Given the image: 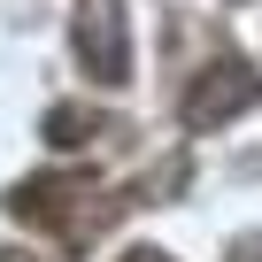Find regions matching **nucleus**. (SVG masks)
Returning <instances> with one entry per match:
<instances>
[{
  "instance_id": "f257e3e1",
  "label": "nucleus",
  "mask_w": 262,
  "mask_h": 262,
  "mask_svg": "<svg viewBox=\"0 0 262 262\" xmlns=\"http://www.w3.org/2000/svg\"><path fill=\"white\" fill-rule=\"evenodd\" d=\"M254 100H262V70H254L247 54H231V47H224V54L193 77V93H185V123H193V131H216V123L247 116Z\"/></svg>"
},
{
  "instance_id": "f03ea898",
  "label": "nucleus",
  "mask_w": 262,
  "mask_h": 262,
  "mask_svg": "<svg viewBox=\"0 0 262 262\" xmlns=\"http://www.w3.org/2000/svg\"><path fill=\"white\" fill-rule=\"evenodd\" d=\"M77 62L93 85H123L131 77V39H123V8L116 0H77Z\"/></svg>"
},
{
  "instance_id": "20e7f679",
  "label": "nucleus",
  "mask_w": 262,
  "mask_h": 262,
  "mask_svg": "<svg viewBox=\"0 0 262 262\" xmlns=\"http://www.w3.org/2000/svg\"><path fill=\"white\" fill-rule=\"evenodd\" d=\"M123 262H170V254H155V247H131V254H123Z\"/></svg>"
},
{
  "instance_id": "39448f33",
  "label": "nucleus",
  "mask_w": 262,
  "mask_h": 262,
  "mask_svg": "<svg viewBox=\"0 0 262 262\" xmlns=\"http://www.w3.org/2000/svg\"><path fill=\"white\" fill-rule=\"evenodd\" d=\"M0 262H39V254H24V247H8V254H0Z\"/></svg>"
},
{
  "instance_id": "7ed1b4c3",
  "label": "nucleus",
  "mask_w": 262,
  "mask_h": 262,
  "mask_svg": "<svg viewBox=\"0 0 262 262\" xmlns=\"http://www.w3.org/2000/svg\"><path fill=\"white\" fill-rule=\"evenodd\" d=\"M224 262H262V231H247V239H239V247H231Z\"/></svg>"
}]
</instances>
